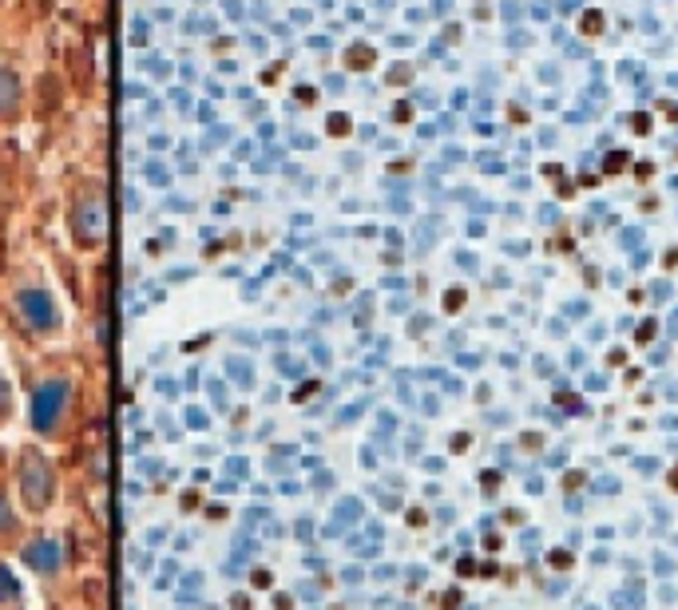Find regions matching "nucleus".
<instances>
[{"instance_id": "nucleus-14", "label": "nucleus", "mask_w": 678, "mask_h": 610, "mask_svg": "<svg viewBox=\"0 0 678 610\" xmlns=\"http://www.w3.org/2000/svg\"><path fill=\"white\" fill-rule=\"evenodd\" d=\"M671 484H675V488H678V472H675V476H671Z\"/></svg>"}, {"instance_id": "nucleus-7", "label": "nucleus", "mask_w": 678, "mask_h": 610, "mask_svg": "<svg viewBox=\"0 0 678 610\" xmlns=\"http://www.w3.org/2000/svg\"><path fill=\"white\" fill-rule=\"evenodd\" d=\"M147 183L151 187H171V171L163 163H147Z\"/></svg>"}, {"instance_id": "nucleus-1", "label": "nucleus", "mask_w": 678, "mask_h": 610, "mask_svg": "<svg viewBox=\"0 0 678 610\" xmlns=\"http://www.w3.org/2000/svg\"><path fill=\"white\" fill-rule=\"evenodd\" d=\"M72 230L80 246H100L108 238V203L100 191L80 195V203L72 206Z\"/></svg>"}, {"instance_id": "nucleus-3", "label": "nucleus", "mask_w": 678, "mask_h": 610, "mask_svg": "<svg viewBox=\"0 0 678 610\" xmlns=\"http://www.w3.org/2000/svg\"><path fill=\"white\" fill-rule=\"evenodd\" d=\"M68 397H72V385L68 381H44L36 393H32V428L36 432H52L56 428V420L64 416V408H68Z\"/></svg>"}, {"instance_id": "nucleus-9", "label": "nucleus", "mask_w": 678, "mask_h": 610, "mask_svg": "<svg viewBox=\"0 0 678 610\" xmlns=\"http://www.w3.org/2000/svg\"><path fill=\"white\" fill-rule=\"evenodd\" d=\"M230 365H234V369H230V373H234V377H238V381H242V385H250V373H246V365H242V361H230Z\"/></svg>"}, {"instance_id": "nucleus-13", "label": "nucleus", "mask_w": 678, "mask_h": 610, "mask_svg": "<svg viewBox=\"0 0 678 610\" xmlns=\"http://www.w3.org/2000/svg\"><path fill=\"white\" fill-rule=\"evenodd\" d=\"M8 408V385H0V412Z\"/></svg>"}, {"instance_id": "nucleus-5", "label": "nucleus", "mask_w": 678, "mask_h": 610, "mask_svg": "<svg viewBox=\"0 0 678 610\" xmlns=\"http://www.w3.org/2000/svg\"><path fill=\"white\" fill-rule=\"evenodd\" d=\"M24 563H28L32 571H44V575H52V571L64 563V547H60V543H52V539L28 543V547H24Z\"/></svg>"}, {"instance_id": "nucleus-11", "label": "nucleus", "mask_w": 678, "mask_h": 610, "mask_svg": "<svg viewBox=\"0 0 678 610\" xmlns=\"http://www.w3.org/2000/svg\"><path fill=\"white\" fill-rule=\"evenodd\" d=\"M0 527H12V515H8V504L0 500Z\"/></svg>"}, {"instance_id": "nucleus-6", "label": "nucleus", "mask_w": 678, "mask_h": 610, "mask_svg": "<svg viewBox=\"0 0 678 610\" xmlns=\"http://www.w3.org/2000/svg\"><path fill=\"white\" fill-rule=\"evenodd\" d=\"M20 107V84L12 72H0V115H12Z\"/></svg>"}, {"instance_id": "nucleus-10", "label": "nucleus", "mask_w": 678, "mask_h": 610, "mask_svg": "<svg viewBox=\"0 0 678 610\" xmlns=\"http://www.w3.org/2000/svg\"><path fill=\"white\" fill-rule=\"evenodd\" d=\"M548 563H552V567H560V571H564V567H571V555H564V551H556V555H552V559H548Z\"/></svg>"}, {"instance_id": "nucleus-4", "label": "nucleus", "mask_w": 678, "mask_h": 610, "mask_svg": "<svg viewBox=\"0 0 678 610\" xmlns=\"http://www.w3.org/2000/svg\"><path fill=\"white\" fill-rule=\"evenodd\" d=\"M20 313H24V321L32 325V329H56L60 325V309L52 302V294H44V290H20Z\"/></svg>"}, {"instance_id": "nucleus-12", "label": "nucleus", "mask_w": 678, "mask_h": 610, "mask_svg": "<svg viewBox=\"0 0 678 610\" xmlns=\"http://www.w3.org/2000/svg\"><path fill=\"white\" fill-rule=\"evenodd\" d=\"M211 393H215V401H223V397H226V389L219 385V381H211ZM223 405H226V401H223Z\"/></svg>"}, {"instance_id": "nucleus-2", "label": "nucleus", "mask_w": 678, "mask_h": 610, "mask_svg": "<svg viewBox=\"0 0 678 610\" xmlns=\"http://www.w3.org/2000/svg\"><path fill=\"white\" fill-rule=\"evenodd\" d=\"M52 488H56V480H52L48 460H44L40 452H28L24 464H20V492H24V504L32 511H44L52 504Z\"/></svg>"}, {"instance_id": "nucleus-8", "label": "nucleus", "mask_w": 678, "mask_h": 610, "mask_svg": "<svg viewBox=\"0 0 678 610\" xmlns=\"http://www.w3.org/2000/svg\"><path fill=\"white\" fill-rule=\"evenodd\" d=\"M8 599H16V579L0 567V603H8Z\"/></svg>"}]
</instances>
